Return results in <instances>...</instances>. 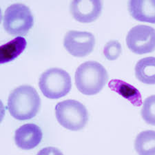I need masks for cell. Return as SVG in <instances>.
Listing matches in <instances>:
<instances>
[{
    "label": "cell",
    "mask_w": 155,
    "mask_h": 155,
    "mask_svg": "<svg viewBox=\"0 0 155 155\" xmlns=\"http://www.w3.org/2000/svg\"><path fill=\"white\" fill-rule=\"evenodd\" d=\"M39 87L44 95L48 99H57L66 95L72 87L68 72L59 68L48 69L41 74Z\"/></svg>",
    "instance_id": "4"
},
{
    "label": "cell",
    "mask_w": 155,
    "mask_h": 155,
    "mask_svg": "<svg viewBox=\"0 0 155 155\" xmlns=\"http://www.w3.org/2000/svg\"><path fill=\"white\" fill-rule=\"evenodd\" d=\"M136 78L142 83L154 85L155 84V58L148 57L140 59L135 68Z\"/></svg>",
    "instance_id": "13"
},
{
    "label": "cell",
    "mask_w": 155,
    "mask_h": 155,
    "mask_svg": "<svg viewBox=\"0 0 155 155\" xmlns=\"http://www.w3.org/2000/svg\"><path fill=\"white\" fill-rule=\"evenodd\" d=\"M54 110L59 124L70 130H80L88 121L89 115L86 107L77 100L68 99L59 102Z\"/></svg>",
    "instance_id": "3"
},
{
    "label": "cell",
    "mask_w": 155,
    "mask_h": 155,
    "mask_svg": "<svg viewBox=\"0 0 155 155\" xmlns=\"http://www.w3.org/2000/svg\"><path fill=\"white\" fill-rule=\"evenodd\" d=\"M108 80L106 68L97 61L84 62L77 68L74 81L78 91L85 95H94L104 88Z\"/></svg>",
    "instance_id": "2"
},
{
    "label": "cell",
    "mask_w": 155,
    "mask_h": 155,
    "mask_svg": "<svg viewBox=\"0 0 155 155\" xmlns=\"http://www.w3.org/2000/svg\"><path fill=\"white\" fill-rule=\"evenodd\" d=\"M95 37L89 32L70 31L64 39V46L72 56L84 57L93 51Z\"/></svg>",
    "instance_id": "7"
},
{
    "label": "cell",
    "mask_w": 155,
    "mask_h": 155,
    "mask_svg": "<svg viewBox=\"0 0 155 155\" xmlns=\"http://www.w3.org/2000/svg\"><path fill=\"white\" fill-rule=\"evenodd\" d=\"M111 91L116 92L119 95L130 102L133 106L139 107L142 105V97L138 89L121 79H112L108 83Z\"/></svg>",
    "instance_id": "11"
},
{
    "label": "cell",
    "mask_w": 155,
    "mask_h": 155,
    "mask_svg": "<svg viewBox=\"0 0 155 155\" xmlns=\"http://www.w3.org/2000/svg\"><path fill=\"white\" fill-rule=\"evenodd\" d=\"M34 24V17L28 6L14 4L8 6L3 17L4 30L12 36H25Z\"/></svg>",
    "instance_id": "5"
},
{
    "label": "cell",
    "mask_w": 155,
    "mask_h": 155,
    "mask_svg": "<svg viewBox=\"0 0 155 155\" xmlns=\"http://www.w3.org/2000/svg\"><path fill=\"white\" fill-rule=\"evenodd\" d=\"M134 148L141 155H154L155 154V132L143 131L137 135L134 142Z\"/></svg>",
    "instance_id": "14"
},
{
    "label": "cell",
    "mask_w": 155,
    "mask_h": 155,
    "mask_svg": "<svg viewBox=\"0 0 155 155\" xmlns=\"http://www.w3.org/2000/svg\"><path fill=\"white\" fill-rule=\"evenodd\" d=\"M141 117L147 124L155 125V96L152 95L145 100L141 110Z\"/></svg>",
    "instance_id": "15"
},
{
    "label": "cell",
    "mask_w": 155,
    "mask_h": 155,
    "mask_svg": "<svg viewBox=\"0 0 155 155\" xmlns=\"http://www.w3.org/2000/svg\"><path fill=\"white\" fill-rule=\"evenodd\" d=\"M27 41L23 37H17L0 47V64L13 61L26 48Z\"/></svg>",
    "instance_id": "12"
},
{
    "label": "cell",
    "mask_w": 155,
    "mask_h": 155,
    "mask_svg": "<svg viewBox=\"0 0 155 155\" xmlns=\"http://www.w3.org/2000/svg\"><path fill=\"white\" fill-rule=\"evenodd\" d=\"M128 11L131 16L137 21L155 23L154 0H131L128 2Z\"/></svg>",
    "instance_id": "10"
},
{
    "label": "cell",
    "mask_w": 155,
    "mask_h": 155,
    "mask_svg": "<svg viewBox=\"0 0 155 155\" xmlns=\"http://www.w3.org/2000/svg\"><path fill=\"white\" fill-rule=\"evenodd\" d=\"M40 106L41 99L36 90L28 85H23L10 94L7 108L13 118L24 121L35 117Z\"/></svg>",
    "instance_id": "1"
},
{
    "label": "cell",
    "mask_w": 155,
    "mask_h": 155,
    "mask_svg": "<svg viewBox=\"0 0 155 155\" xmlns=\"http://www.w3.org/2000/svg\"><path fill=\"white\" fill-rule=\"evenodd\" d=\"M127 46L138 54L150 53L155 48V31L146 25H138L130 30L126 36Z\"/></svg>",
    "instance_id": "6"
},
{
    "label": "cell",
    "mask_w": 155,
    "mask_h": 155,
    "mask_svg": "<svg viewBox=\"0 0 155 155\" xmlns=\"http://www.w3.org/2000/svg\"><path fill=\"white\" fill-rule=\"evenodd\" d=\"M122 52L121 44L117 40H111L105 45L104 54L110 61L116 60L120 56Z\"/></svg>",
    "instance_id": "16"
},
{
    "label": "cell",
    "mask_w": 155,
    "mask_h": 155,
    "mask_svg": "<svg viewBox=\"0 0 155 155\" xmlns=\"http://www.w3.org/2000/svg\"><path fill=\"white\" fill-rule=\"evenodd\" d=\"M43 133L40 127L34 124H26L15 131V141L17 147L25 150L33 149L41 141Z\"/></svg>",
    "instance_id": "9"
},
{
    "label": "cell",
    "mask_w": 155,
    "mask_h": 155,
    "mask_svg": "<svg viewBox=\"0 0 155 155\" xmlns=\"http://www.w3.org/2000/svg\"><path fill=\"white\" fill-rule=\"evenodd\" d=\"M102 8V2L99 0H74L71 3L70 11L77 21L88 24L98 18Z\"/></svg>",
    "instance_id": "8"
}]
</instances>
